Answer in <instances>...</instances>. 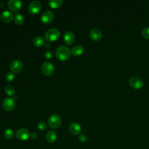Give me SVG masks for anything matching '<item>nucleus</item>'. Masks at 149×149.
Here are the masks:
<instances>
[{"label": "nucleus", "mask_w": 149, "mask_h": 149, "mask_svg": "<svg viewBox=\"0 0 149 149\" xmlns=\"http://www.w3.org/2000/svg\"><path fill=\"white\" fill-rule=\"evenodd\" d=\"M70 54L71 51L70 50L69 48L65 45H62L58 47L55 52L56 58L62 61L67 60L69 58Z\"/></svg>", "instance_id": "f257e3e1"}, {"label": "nucleus", "mask_w": 149, "mask_h": 149, "mask_svg": "<svg viewBox=\"0 0 149 149\" xmlns=\"http://www.w3.org/2000/svg\"><path fill=\"white\" fill-rule=\"evenodd\" d=\"M60 34L61 33L59 30H58L57 29L53 28L48 30L45 32L44 37L48 42H52L58 40L60 37Z\"/></svg>", "instance_id": "f03ea898"}, {"label": "nucleus", "mask_w": 149, "mask_h": 149, "mask_svg": "<svg viewBox=\"0 0 149 149\" xmlns=\"http://www.w3.org/2000/svg\"><path fill=\"white\" fill-rule=\"evenodd\" d=\"M62 123V120L60 116L58 114L54 113L51 115L48 120V125L54 129L59 127Z\"/></svg>", "instance_id": "7ed1b4c3"}, {"label": "nucleus", "mask_w": 149, "mask_h": 149, "mask_svg": "<svg viewBox=\"0 0 149 149\" xmlns=\"http://www.w3.org/2000/svg\"><path fill=\"white\" fill-rule=\"evenodd\" d=\"M129 83L130 87L136 90H140L144 86L143 80L140 77L137 76L130 77L129 80Z\"/></svg>", "instance_id": "20e7f679"}, {"label": "nucleus", "mask_w": 149, "mask_h": 149, "mask_svg": "<svg viewBox=\"0 0 149 149\" xmlns=\"http://www.w3.org/2000/svg\"><path fill=\"white\" fill-rule=\"evenodd\" d=\"M41 71L42 73L46 76H51L55 70L54 65L49 62H45L41 65Z\"/></svg>", "instance_id": "39448f33"}, {"label": "nucleus", "mask_w": 149, "mask_h": 149, "mask_svg": "<svg viewBox=\"0 0 149 149\" xmlns=\"http://www.w3.org/2000/svg\"><path fill=\"white\" fill-rule=\"evenodd\" d=\"M16 102L13 98H5L2 102L3 108L7 111H11L15 108Z\"/></svg>", "instance_id": "423d86ee"}, {"label": "nucleus", "mask_w": 149, "mask_h": 149, "mask_svg": "<svg viewBox=\"0 0 149 149\" xmlns=\"http://www.w3.org/2000/svg\"><path fill=\"white\" fill-rule=\"evenodd\" d=\"M41 8V4L40 1H32L29 5L28 10L31 14L35 15L38 13Z\"/></svg>", "instance_id": "0eeeda50"}, {"label": "nucleus", "mask_w": 149, "mask_h": 149, "mask_svg": "<svg viewBox=\"0 0 149 149\" xmlns=\"http://www.w3.org/2000/svg\"><path fill=\"white\" fill-rule=\"evenodd\" d=\"M16 136L19 140H26L30 137V133L29 130L26 128H20L16 131Z\"/></svg>", "instance_id": "6e6552de"}, {"label": "nucleus", "mask_w": 149, "mask_h": 149, "mask_svg": "<svg viewBox=\"0 0 149 149\" xmlns=\"http://www.w3.org/2000/svg\"><path fill=\"white\" fill-rule=\"evenodd\" d=\"M23 67L22 62L19 59L13 60L10 64V68L13 73H18L20 72Z\"/></svg>", "instance_id": "1a4fd4ad"}, {"label": "nucleus", "mask_w": 149, "mask_h": 149, "mask_svg": "<svg viewBox=\"0 0 149 149\" xmlns=\"http://www.w3.org/2000/svg\"><path fill=\"white\" fill-rule=\"evenodd\" d=\"M8 5L11 10L16 12L21 9L22 2L19 0H9L8 2Z\"/></svg>", "instance_id": "9d476101"}, {"label": "nucleus", "mask_w": 149, "mask_h": 149, "mask_svg": "<svg viewBox=\"0 0 149 149\" xmlns=\"http://www.w3.org/2000/svg\"><path fill=\"white\" fill-rule=\"evenodd\" d=\"M42 22L45 24L50 23L54 19V14L51 10L44 11L41 16Z\"/></svg>", "instance_id": "9b49d317"}, {"label": "nucleus", "mask_w": 149, "mask_h": 149, "mask_svg": "<svg viewBox=\"0 0 149 149\" xmlns=\"http://www.w3.org/2000/svg\"><path fill=\"white\" fill-rule=\"evenodd\" d=\"M75 40V36L72 31H66L63 36V40L68 45L72 44Z\"/></svg>", "instance_id": "f8f14e48"}, {"label": "nucleus", "mask_w": 149, "mask_h": 149, "mask_svg": "<svg viewBox=\"0 0 149 149\" xmlns=\"http://www.w3.org/2000/svg\"><path fill=\"white\" fill-rule=\"evenodd\" d=\"M101 31L97 29H93L89 32L90 37L94 41H98L102 38Z\"/></svg>", "instance_id": "ddd939ff"}, {"label": "nucleus", "mask_w": 149, "mask_h": 149, "mask_svg": "<svg viewBox=\"0 0 149 149\" xmlns=\"http://www.w3.org/2000/svg\"><path fill=\"white\" fill-rule=\"evenodd\" d=\"M69 131L73 135H77L80 133L81 127L80 125L76 122L72 123L69 126Z\"/></svg>", "instance_id": "4468645a"}, {"label": "nucleus", "mask_w": 149, "mask_h": 149, "mask_svg": "<svg viewBox=\"0 0 149 149\" xmlns=\"http://www.w3.org/2000/svg\"><path fill=\"white\" fill-rule=\"evenodd\" d=\"M13 14L9 10H5L1 15V19L5 23L10 22L13 19Z\"/></svg>", "instance_id": "2eb2a0df"}, {"label": "nucleus", "mask_w": 149, "mask_h": 149, "mask_svg": "<svg viewBox=\"0 0 149 149\" xmlns=\"http://www.w3.org/2000/svg\"><path fill=\"white\" fill-rule=\"evenodd\" d=\"M84 48L83 46L80 45H77L74 46L72 50H71V53L72 55L74 56H79L82 55L84 52Z\"/></svg>", "instance_id": "dca6fc26"}, {"label": "nucleus", "mask_w": 149, "mask_h": 149, "mask_svg": "<svg viewBox=\"0 0 149 149\" xmlns=\"http://www.w3.org/2000/svg\"><path fill=\"white\" fill-rule=\"evenodd\" d=\"M57 138V135L55 132L53 130H49L46 134V139L49 143H54Z\"/></svg>", "instance_id": "f3484780"}, {"label": "nucleus", "mask_w": 149, "mask_h": 149, "mask_svg": "<svg viewBox=\"0 0 149 149\" xmlns=\"http://www.w3.org/2000/svg\"><path fill=\"white\" fill-rule=\"evenodd\" d=\"M33 45L37 47H40L44 44V40L41 36H37L33 39Z\"/></svg>", "instance_id": "a211bd4d"}, {"label": "nucleus", "mask_w": 149, "mask_h": 149, "mask_svg": "<svg viewBox=\"0 0 149 149\" xmlns=\"http://www.w3.org/2000/svg\"><path fill=\"white\" fill-rule=\"evenodd\" d=\"M14 21L17 24H22L24 22V18L21 13H17L14 16Z\"/></svg>", "instance_id": "6ab92c4d"}, {"label": "nucleus", "mask_w": 149, "mask_h": 149, "mask_svg": "<svg viewBox=\"0 0 149 149\" xmlns=\"http://www.w3.org/2000/svg\"><path fill=\"white\" fill-rule=\"evenodd\" d=\"M63 3L62 0H50L48 1L49 6L52 8H58L60 7Z\"/></svg>", "instance_id": "aec40b11"}, {"label": "nucleus", "mask_w": 149, "mask_h": 149, "mask_svg": "<svg viewBox=\"0 0 149 149\" xmlns=\"http://www.w3.org/2000/svg\"><path fill=\"white\" fill-rule=\"evenodd\" d=\"M3 135L5 138L8 139H12L15 136V133L13 130L10 129H6L3 133Z\"/></svg>", "instance_id": "412c9836"}, {"label": "nucleus", "mask_w": 149, "mask_h": 149, "mask_svg": "<svg viewBox=\"0 0 149 149\" xmlns=\"http://www.w3.org/2000/svg\"><path fill=\"white\" fill-rule=\"evenodd\" d=\"M5 92L7 95L11 96L15 94V90L13 86L9 85L6 86L5 87Z\"/></svg>", "instance_id": "4be33fe9"}, {"label": "nucleus", "mask_w": 149, "mask_h": 149, "mask_svg": "<svg viewBox=\"0 0 149 149\" xmlns=\"http://www.w3.org/2000/svg\"><path fill=\"white\" fill-rule=\"evenodd\" d=\"M37 127H38V129H40L42 131L45 130L48 128V126H47V123L43 121H41V122H38V125H37Z\"/></svg>", "instance_id": "5701e85b"}, {"label": "nucleus", "mask_w": 149, "mask_h": 149, "mask_svg": "<svg viewBox=\"0 0 149 149\" xmlns=\"http://www.w3.org/2000/svg\"><path fill=\"white\" fill-rule=\"evenodd\" d=\"M15 76L13 72H8L6 73L5 76V79L6 81L9 82L12 81L15 79Z\"/></svg>", "instance_id": "b1692460"}, {"label": "nucleus", "mask_w": 149, "mask_h": 149, "mask_svg": "<svg viewBox=\"0 0 149 149\" xmlns=\"http://www.w3.org/2000/svg\"><path fill=\"white\" fill-rule=\"evenodd\" d=\"M141 34L142 36L147 38V39H149V27H144L141 31Z\"/></svg>", "instance_id": "393cba45"}, {"label": "nucleus", "mask_w": 149, "mask_h": 149, "mask_svg": "<svg viewBox=\"0 0 149 149\" xmlns=\"http://www.w3.org/2000/svg\"><path fill=\"white\" fill-rule=\"evenodd\" d=\"M79 139L80 142L86 143L87 141V136H86V134L82 133V134H80V136L79 137Z\"/></svg>", "instance_id": "a878e982"}, {"label": "nucleus", "mask_w": 149, "mask_h": 149, "mask_svg": "<svg viewBox=\"0 0 149 149\" xmlns=\"http://www.w3.org/2000/svg\"><path fill=\"white\" fill-rule=\"evenodd\" d=\"M52 56V52L50 50H47L44 53V57L47 59H49Z\"/></svg>", "instance_id": "bb28decb"}, {"label": "nucleus", "mask_w": 149, "mask_h": 149, "mask_svg": "<svg viewBox=\"0 0 149 149\" xmlns=\"http://www.w3.org/2000/svg\"><path fill=\"white\" fill-rule=\"evenodd\" d=\"M30 137H31V138L33 139H36V138L37 137V133H36V132H32V133H30Z\"/></svg>", "instance_id": "cd10ccee"}, {"label": "nucleus", "mask_w": 149, "mask_h": 149, "mask_svg": "<svg viewBox=\"0 0 149 149\" xmlns=\"http://www.w3.org/2000/svg\"><path fill=\"white\" fill-rule=\"evenodd\" d=\"M45 47H49V46H50V44H49V42H47L45 44Z\"/></svg>", "instance_id": "c85d7f7f"}]
</instances>
